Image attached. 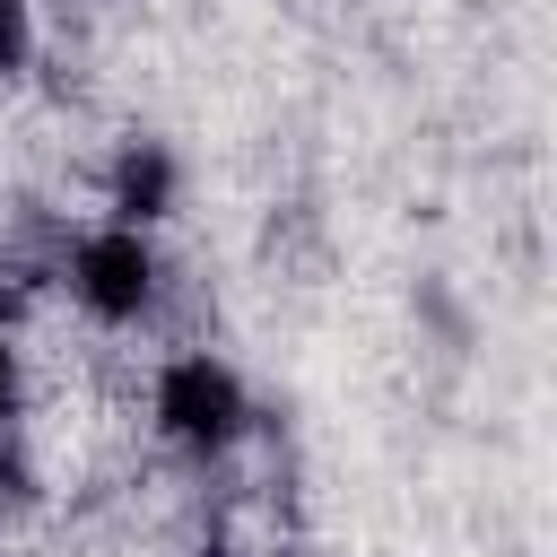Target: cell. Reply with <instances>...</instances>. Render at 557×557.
Wrapping results in <instances>:
<instances>
[{
	"mask_svg": "<svg viewBox=\"0 0 557 557\" xmlns=\"http://www.w3.org/2000/svg\"><path fill=\"white\" fill-rule=\"evenodd\" d=\"M44 287L61 296V313H78V331L131 339L165 305V244L148 226H122V218H96L87 209L61 235V252L44 261Z\"/></svg>",
	"mask_w": 557,
	"mask_h": 557,
	"instance_id": "obj_1",
	"label": "cell"
},
{
	"mask_svg": "<svg viewBox=\"0 0 557 557\" xmlns=\"http://www.w3.org/2000/svg\"><path fill=\"white\" fill-rule=\"evenodd\" d=\"M139 426H148L157 453L209 470V461H226V453L252 435V392H244V374H235L226 348L174 339V348H157L148 374H139Z\"/></svg>",
	"mask_w": 557,
	"mask_h": 557,
	"instance_id": "obj_2",
	"label": "cell"
},
{
	"mask_svg": "<svg viewBox=\"0 0 557 557\" xmlns=\"http://www.w3.org/2000/svg\"><path fill=\"white\" fill-rule=\"evenodd\" d=\"M44 61V9L35 0H0V87L26 78Z\"/></svg>",
	"mask_w": 557,
	"mask_h": 557,
	"instance_id": "obj_3",
	"label": "cell"
}]
</instances>
